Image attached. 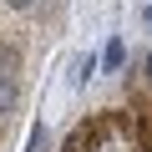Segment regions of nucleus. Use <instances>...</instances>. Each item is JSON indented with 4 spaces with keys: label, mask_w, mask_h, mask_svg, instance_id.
Wrapping results in <instances>:
<instances>
[{
    "label": "nucleus",
    "mask_w": 152,
    "mask_h": 152,
    "mask_svg": "<svg viewBox=\"0 0 152 152\" xmlns=\"http://www.w3.org/2000/svg\"><path fill=\"white\" fill-rule=\"evenodd\" d=\"M147 76H152V51H147Z\"/></svg>",
    "instance_id": "6e6552de"
},
{
    "label": "nucleus",
    "mask_w": 152,
    "mask_h": 152,
    "mask_svg": "<svg viewBox=\"0 0 152 152\" xmlns=\"http://www.w3.org/2000/svg\"><path fill=\"white\" fill-rule=\"evenodd\" d=\"M0 76H20V46L0 41Z\"/></svg>",
    "instance_id": "20e7f679"
},
{
    "label": "nucleus",
    "mask_w": 152,
    "mask_h": 152,
    "mask_svg": "<svg viewBox=\"0 0 152 152\" xmlns=\"http://www.w3.org/2000/svg\"><path fill=\"white\" fill-rule=\"evenodd\" d=\"M91 71H96V56H76L71 71H66V81H71V86H86V81H91Z\"/></svg>",
    "instance_id": "7ed1b4c3"
},
{
    "label": "nucleus",
    "mask_w": 152,
    "mask_h": 152,
    "mask_svg": "<svg viewBox=\"0 0 152 152\" xmlns=\"http://www.w3.org/2000/svg\"><path fill=\"white\" fill-rule=\"evenodd\" d=\"M142 26H152V5H142Z\"/></svg>",
    "instance_id": "0eeeda50"
},
{
    "label": "nucleus",
    "mask_w": 152,
    "mask_h": 152,
    "mask_svg": "<svg viewBox=\"0 0 152 152\" xmlns=\"http://www.w3.org/2000/svg\"><path fill=\"white\" fill-rule=\"evenodd\" d=\"M20 107V76H0V117H10Z\"/></svg>",
    "instance_id": "f257e3e1"
},
{
    "label": "nucleus",
    "mask_w": 152,
    "mask_h": 152,
    "mask_svg": "<svg viewBox=\"0 0 152 152\" xmlns=\"http://www.w3.org/2000/svg\"><path fill=\"white\" fill-rule=\"evenodd\" d=\"M102 66H107V71H122V66H127V41H122V36H112V41L102 46Z\"/></svg>",
    "instance_id": "f03ea898"
},
{
    "label": "nucleus",
    "mask_w": 152,
    "mask_h": 152,
    "mask_svg": "<svg viewBox=\"0 0 152 152\" xmlns=\"http://www.w3.org/2000/svg\"><path fill=\"white\" fill-rule=\"evenodd\" d=\"M26 152H51V132H46L41 122L31 127V137H26Z\"/></svg>",
    "instance_id": "39448f33"
},
{
    "label": "nucleus",
    "mask_w": 152,
    "mask_h": 152,
    "mask_svg": "<svg viewBox=\"0 0 152 152\" xmlns=\"http://www.w3.org/2000/svg\"><path fill=\"white\" fill-rule=\"evenodd\" d=\"M5 5H10V10H36L41 0H5Z\"/></svg>",
    "instance_id": "423d86ee"
}]
</instances>
